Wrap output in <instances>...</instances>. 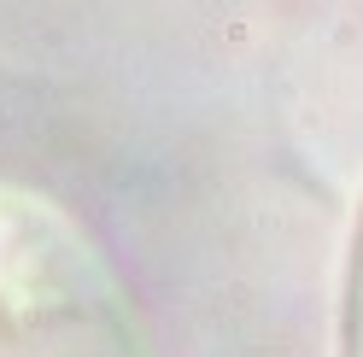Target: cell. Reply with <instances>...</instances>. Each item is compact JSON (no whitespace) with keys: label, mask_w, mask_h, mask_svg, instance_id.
I'll return each mask as SVG.
<instances>
[{"label":"cell","mask_w":363,"mask_h":357,"mask_svg":"<svg viewBox=\"0 0 363 357\" xmlns=\"http://www.w3.org/2000/svg\"><path fill=\"white\" fill-rule=\"evenodd\" d=\"M0 357H158L71 205L0 176Z\"/></svg>","instance_id":"obj_1"},{"label":"cell","mask_w":363,"mask_h":357,"mask_svg":"<svg viewBox=\"0 0 363 357\" xmlns=\"http://www.w3.org/2000/svg\"><path fill=\"white\" fill-rule=\"evenodd\" d=\"M340 357H363V211H357V229H352L346 287H340Z\"/></svg>","instance_id":"obj_2"}]
</instances>
